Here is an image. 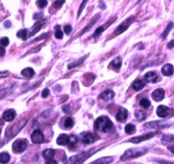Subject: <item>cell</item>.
Wrapping results in <instances>:
<instances>
[{
  "instance_id": "cell-30",
  "label": "cell",
  "mask_w": 174,
  "mask_h": 164,
  "mask_svg": "<svg viewBox=\"0 0 174 164\" xmlns=\"http://www.w3.org/2000/svg\"><path fill=\"white\" fill-rule=\"evenodd\" d=\"M55 37L57 39H61L62 38H63V33H62V31L60 30L59 26L56 27V32L55 33Z\"/></svg>"
},
{
  "instance_id": "cell-32",
  "label": "cell",
  "mask_w": 174,
  "mask_h": 164,
  "mask_svg": "<svg viewBox=\"0 0 174 164\" xmlns=\"http://www.w3.org/2000/svg\"><path fill=\"white\" fill-rule=\"evenodd\" d=\"M65 2H66V0H56V1L54 3L53 6H54L55 9H59V8H60V7L64 4Z\"/></svg>"
},
{
  "instance_id": "cell-16",
  "label": "cell",
  "mask_w": 174,
  "mask_h": 164,
  "mask_svg": "<svg viewBox=\"0 0 174 164\" xmlns=\"http://www.w3.org/2000/svg\"><path fill=\"white\" fill-rule=\"evenodd\" d=\"M121 66H122V58L121 57H116V59H114L109 66L110 68L113 67V69H116V70H119Z\"/></svg>"
},
{
  "instance_id": "cell-35",
  "label": "cell",
  "mask_w": 174,
  "mask_h": 164,
  "mask_svg": "<svg viewBox=\"0 0 174 164\" xmlns=\"http://www.w3.org/2000/svg\"><path fill=\"white\" fill-rule=\"evenodd\" d=\"M86 57L87 56H84L82 60H79V61H77V62H76V63H72V64H70L69 66H68V68L69 69H72V67H75V66H77V65H79L80 63H83V60H85L86 59Z\"/></svg>"
},
{
  "instance_id": "cell-12",
  "label": "cell",
  "mask_w": 174,
  "mask_h": 164,
  "mask_svg": "<svg viewBox=\"0 0 174 164\" xmlns=\"http://www.w3.org/2000/svg\"><path fill=\"white\" fill-rule=\"evenodd\" d=\"M161 72L164 76H171L173 73V66L171 64H166L162 68H161Z\"/></svg>"
},
{
  "instance_id": "cell-3",
  "label": "cell",
  "mask_w": 174,
  "mask_h": 164,
  "mask_svg": "<svg viewBox=\"0 0 174 164\" xmlns=\"http://www.w3.org/2000/svg\"><path fill=\"white\" fill-rule=\"evenodd\" d=\"M27 148V141L26 140H17L13 143L12 149L14 151V152L15 153H21L25 151Z\"/></svg>"
},
{
  "instance_id": "cell-2",
  "label": "cell",
  "mask_w": 174,
  "mask_h": 164,
  "mask_svg": "<svg viewBox=\"0 0 174 164\" xmlns=\"http://www.w3.org/2000/svg\"><path fill=\"white\" fill-rule=\"evenodd\" d=\"M147 152V149L145 148H136V149H129L126 151L123 156L122 157V160H127V159L133 158V157H140L142 155L145 154Z\"/></svg>"
},
{
  "instance_id": "cell-26",
  "label": "cell",
  "mask_w": 174,
  "mask_h": 164,
  "mask_svg": "<svg viewBox=\"0 0 174 164\" xmlns=\"http://www.w3.org/2000/svg\"><path fill=\"white\" fill-rule=\"evenodd\" d=\"M65 128H66L68 129H72L73 127V125H74V122H73L72 118H71V117H67V118L65 120Z\"/></svg>"
},
{
  "instance_id": "cell-38",
  "label": "cell",
  "mask_w": 174,
  "mask_h": 164,
  "mask_svg": "<svg viewBox=\"0 0 174 164\" xmlns=\"http://www.w3.org/2000/svg\"><path fill=\"white\" fill-rule=\"evenodd\" d=\"M49 90L48 89H44L42 92V97L43 98H47L49 96Z\"/></svg>"
},
{
  "instance_id": "cell-37",
  "label": "cell",
  "mask_w": 174,
  "mask_h": 164,
  "mask_svg": "<svg viewBox=\"0 0 174 164\" xmlns=\"http://www.w3.org/2000/svg\"><path fill=\"white\" fill-rule=\"evenodd\" d=\"M72 27L71 25H66V26L64 27V31H65V33L67 34V35H69V34L72 33Z\"/></svg>"
},
{
  "instance_id": "cell-40",
  "label": "cell",
  "mask_w": 174,
  "mask_h": 164,
  "mask_svg": "<svg viewBox=\"0 0 174 164\" xmlns=\"http://www.w3.org/2000/svg\"><path fill=\"white\" fill-rule=\"evenodd\" d=\"M5 54V49L2 46H0V56H4Z\"/></svg>"
},
{
  "instance_id": "cell-45",
  "label": "cell",
  "mask_w": 174,
  "mask_h": 164,
  "mask_svg": "<svg viewBox=\"0 0 174 164\" xmlns=\"http://www.w3.org/2000/svg\"><path fill=\"white\" fill-rule=\"evenodd\" d=\"M0 134H1V129H0Z\"/></svg>"
},
{
  "instance_id": "cell-43",
  "label": "cell",
  "mask_w": 174,
  "mask_h": 164,
  "mask_svg": "<svg viewBox=\"0 0 174 164\" xmlns=\"http://www.w3.org/2000/svg\"><path fill=\"white\" fill-rule=\"evenodd\" d=\"M169 151L174 154V146H171V147H169Z\"/></svg>"
},
{
  "instance_id": "cell-15",
  "label": "cell",
  "mask_w": 174,
  "mask_h": 164,
  "mask_svg": "<svg viewBox=\"0 0 174 164\" xmlns=\"http://www.w3.org/2000/svg\"><path fill=\"white\" fill-rule=\"evenodd\" d=\"M57 144L60 145V146H66L67 145L68 141H69V136L67 134H60L57 138Z\"/></svg>"
},
{
  "instance_id": "cell-18",
  "label": "cell",
  "mask_w": 174,
  "mask_h": 164,
  "mask_svg": "<svg viewBox=\"0 0 174 164\" xmlns=\"http://www.w3.org/2000/svg\"><path fill=\"white\" fill-rule=\"evenodd\" d=\"M55 151L53 150V149H47L44 151L43 152V156L46 160H51V159L54 157L55 156Z\"/></svg>"
},
{
  "instance_id": "cell-9",
  "label": "cell",
  "mask_w": 174,
  "mask_h": 164,
  "mask_svg": "<svg viewBox=\"0 0 174 164\" xmlns=\"http://www.w3.org/2000/svg\"><path fill=\"white\" fill-rule=\"evenodd\" d=\"M16 116V112L15 110L13 109H10V110H7L6 112H4V115H3V118L5 122H11L13 121L15 117Z\"/></svg>"
},
{
  "instance_id": "cell-1",
  "label": "cell",
  "mask_w": 174,
  "mask_h": 164,
  "mask_svg": "<svg viewBox=\"0 0 174 164\" xmlns=\"http://www.w3.org/2000/svg\"><path fill=\"white\" fill-rule=\"evenodd\" d=\"M112 122L105 116H101L96 119L94 123V129L102 133H107L112 129Z\"/></svg>"
},
{
  "instance_id": "cell-13",
  "label": "cell",
  "mask_w": 174,
  "mask_h": 164,
  "mask_svg": "<svg viewBox=\"0 0 174 164\" xmlns=\"http://www.w3.org/2000/svg\"><path fill=\"white\" fill-rule=\"evenodd\" d=\"M115 97V93L111 90H105L100 95V98L104 100H111L113 98Z\"/></svg>"
},
{
  "instance_id": "cell-14",
  "label": "cell",
  "mask_w": 174,
  "mask_h": 164,
  "mask_svg": "<svg viewBox=\"0 0 174 164\" xmlns=\"http://www.w3.org/2000/svg\"><path fill=\"white\" fill-rule=\"evenodd\" d=\"M83 141L84 142L86 145H91L94 142V136L91 133H86L83 136Z\"/></svg>"
},
{
  "instance_id": "cell-5",
  "label": "cell",
  "mask_w": 174,
  "mask_h": 164,
  "mask_svg": "<svg viewBox=\"0 0 174 164\" xmlns=\"http://www.w3.org/2000/svg\"><path fill=\"white\" fill-rule=\"evenodd\" d=\"M31 139L34 144H41L44 140V134L42 133V131H40L39 129H36L32 133Z\"/></svg>"
},
{
  "instance_id": "cell-33",
  "label": "cell",
  "mask_w": 174,
  "mask_h": 164,
  "mask_svg": "<svg viewBox=\"0 0 174 164\" xmlns=\"http://www.w3.org/2000/svg\"><path fill=\"white\" fill-rule=\"evenodd\" d=\"M9 44H10V40L8 38H0V44L2 46H4V47H6V46L9 45Z\"/></svg>"
},
{
  "instance_id": "cell-4",
  "label": "cell",
  "mask_w": 174,
  "mask_h": 164,
  "mask_svg": "<svg viewBox=\"0 0 174 164\" xmlns=\"http://www.w3.org/2000/svg\"><path fill=\"white\" fill-rule=\"evenodd\" d=\"M169 126H171V123H168L166 121H156V122H150L145 124V127L146 128H150V129H165L167 128Z\"/></svg>"
},
{
  "instance_id": "cell-17",
  "label": "cell",
  "mask_w": 174,
  "mask_h": 164,
  "mask_svg": "<svg viewBox=\"0 0 174 164\" xmlns=\"http://www.w3.org/2000/svg\"><path fill=\"white\" fill-rule=\"evenodd\" d=\"M145 86V83L143 80H136L134 83H133V89L135 91H140L141 89H143Z\"/></svg>"
},
{
  "instance_id": "cell-7",
  "label": "cell",
  "mask_w": 174,
  "mask_h": 164,
  "mask_svg": "<svg viewBox=\"0 0 174 164\" xmlns=\"http://www.w3.org/2000/svg\"><path fill=\"white\" fill-rule=\"evenodd\" d=\"M155 133H150V134H145V135L142 136H137V137H133L131 139L130 141L133 142V143H135V144H138V143H140L142 141H145V140H147L149 139H151L155 136Z\"/></svg>"
},
{
  "instance_id": "cell-22",
  "label": "cell",
  "mask_w": 174,
  "mask_h": 164,
  "mask_svg": "<svg viewBox=\"0 0 174 164\" xmlns=\"http://www.w3.org/2000/svg\"><path fill=\"white\" fill-rule=\"evenodd\" d=\"M135 117L138 119L139 121H144V120H145L146 119V113L145 112H143V111H138V112H136V113H135Z\"/></svg>"
},
{
  "instance_id": "cell-20",
  "label": "cell",
  "mask_w": 174,
  "mask_h": 164,
  "mask_svg": "<svg viewBox=\"0 0 174 164\" xmlns=\"http://www.w3.org/2000/svg\"><path fill=\"white\" fill-rule=\"evenodd\" d=\"M17 37L23 40H27L28 37V30L27 29H21L17 33Z\"/></svg>"
},
{
  "instance_id": "cell-41",
  "label": "cell",
  "mask_w": 174,
  "mask_h": 164,
  "mask_svg": "<svg viewBox=\"0 0 174 164\" xmlns=\"http://www.w3.org/2000/svg\"><path fill=\"white\" fill-rule=\"evenodd\" d=\"M167 47H168V49H173L174 47V40H172L170 43H169L168 44H167Z\"/></svg>"
},
{
  "instance_id": "cell-39",
  "label": "cell",
  "mask_w": 174,
  "mask_h": 164,
  "mask_svg": "<svg viewBox=\"0 0 174 164\" xmlns=\"http://www.w3.org/2000/svg\"><path fill=\"white\" fill-rule=\"evenodd\" d=\"M8 75H9V72H0V78H6V77H8Z\"/></svg>"
},
{
  "instance_id": "cell-36",
  "label": "cell",
  "mask_w": 174,
  "mask_h": 164,
  "mask_svg": "<svg viewBox=\"0 0 174 164\" xmlns=\"http://www.w3.org/2000/svg\"><path fill=\"white\" fill-rule=\"evenodd\" d=\"M88 0H83V4H81V6H80V8H79L78 15H77V16H79L81 15V13L83 12V9H84L85 5H86V4H87V2H88Z\"/></svg>"
},
{
  "instance_id": "cell-21",
  "label": "cell",
  "mask_w": 174,
  "mask_h": 164,
  "mask_svg": "<svg viewBox=\"0 0 174 164\" xmlns=\"http://www.w3.org/2000/svg\"><path fill=\"white\" fill-rule=\"evenodd\" d=\"M10 159V154L7 152L0 153V163H7Z\"/></svg>"
},
{
  "instance_id": "cell-19",
  "label": "cell",
  "mask_w": 174,
  "mask_h": 164,
  "mask_svg": "<svg viewBox=\"0 0 174 164\" xmlns=\"http://www.w3.org/2000/svg\"><path fill=\"white\" fill-rule=\"evenodd\" d=\"M21 74H22V76L26 77V78H32L35 74V72L32 68H25L24 70L21 71Z\"/></svg>"
},
{
  "instance_id": "cell-44",
  "label": "cell",
  "mask_w": 174,
  "mask_h": 164,
  "mask_svg": "<svg viewBox=\"0 0 174 164\" xmlns=\"http://www.w3.org/2000/svg\"><path fill=\"white\" fill-rule=\"evenodd\" d=\"M10 21H7V22H5L6 27H10Z\"/></svg>"
},
{
  "instance_id": "cell-27",
  "label": "cell",
  "mask_w": 174,
  "mask_h": 164,
  "mask_svg": "<svg viewBox=\"0 0 174 164\" xmlns=\"http://www.w3.org/2000/svg\"><path fill=\"white\" fill-rule=\"evenodd\" d=\"M139 105H140L143 108H145V109H147V108L149 107L150 106V101L148 100V99H145V98H144V99H142L139 102Z\"/></svg>"
},
{
  "instance_id": "cell-29",
  "label": "cell",
  "mask_w": 174,
  "mask_h": 164,
  "mask_svg": "<svg viewBox=\"0 0 174 164\" xmlns=\"http://www.w3.org/2000/svg\"><path fill=\"white\" fill-rule=\"evenodd\" d=\"M112 21H111L110 23H107L106 25H105V26H103V27H99L98 29H96L95 33H94V37H97V36H99V35L101 33H103V32H104V30H105V29L107 27L106 26H108V25H111V24L112 23Z\"/></svg>"
},
{
  "instance_id": "cell-24",
  "label": "cell",
  "mask_w": 174,
  "mask_h": 164,
  "mask_svg": "<svg viewBox=\"0 0 174 164\" xmlns=\"http://www.w3.org/2000/svg\"><path fill=\"white\" fill-rule=\"evenodd\" d=\"M77 142V137L74 135H72L69 137V141H68L67 145L69 146V147L70 148H72L76 146Z\"/></svg>"
},
{
  "instance_id": "cell-28",
  "label": "cell",
  "mask_w": 174,
  "mask_h": 164,
  "mask_svg": "<svg viewBox=\"0 0 174 164\" xmlns=\"http://www.w3.org/2000/svg\"><path fill=\"white\" fill-rule=\"evenodd\" d=\"M173 22H170L168 24V26L167 27V28H166V30L163 32L162 35H161V37H162V38H167V36L168 35L169 32L171 31V29L173 28Z\"/></svg>"
},
{
  "instance_id": "cell-10",
  "label": "cell",
  "mask_w": 174,
  "mask_h": 164,
  "mask_svg": "<svg viewBox=\"0 0 174 164\" xmlns=\"http://www.w3.org/2000/svg\"><path fill=\"white\" fill-rule=\"evenodd\" d=\"M169 113V108L166 106H159L156 110V114L159 117L165 118L167 117Z\"/></svg>"
},
{
  "instance_id": "cell-42",
  "label": "cell",
  "mask_w": 174,
  "mask_h": 164,
  "mask_svg": "<svg viewBox=\"0 0 174 164\" xmlns=\"http://www.w3.org/2000/svg\"><path fill=\"white\" fill-rule=\"evenodd\" d=\"M47 163L48 164H52V163H55V164H56L57 163L56 162H55V161H53V160H52V159H51V160H48V163Z\"/></svg>"
},
{
  "instance_id": "cell-34",
  "label": "cell",
  "mask_w": 174,
  "mask_h": 164,
  "mask_svg": "<svg viewBox=\"0 0 174 164\" xmlns=\"http://www.w3.org/2000/svg\"><path fill=\"white\" fill-rule=\"evenodd\" d=\"M173 135H164L162 139V141L164 143H167V142H173Z\"/></svg>"
},
{
  "instance_id": "cell-25",
  "label": "cell",
  "mask_w": 174,
  "mask_h": 164,
  "mask_svg": "<svg viewBox=\"0 0 174 164\" xmlns=\"http://www.w3.org/2000/svg\"><path fill=\"white\" fill-rule=\"evenodd\" d=\"M112 162V157H103V158L98 159L94 163H110Z\"/></svg>"
},
{
  "instance_id": "cell-31",
  "label": "cell",
  "mask_w": 174,
  "mask_h": 164,
  "mask_svg": "<svg viewBox=\"0 0 174 164\" xmlns=\"http://www.w3.org/2000/svg\"><path fill=\"white\" fill-rule=\"evenodd\" d=\"M48 4V1L47 0H38L37 1V5L41 9H44Z\"/></svg>"
},
{
  "instance_id": "cell-6",
  "label": "cell",
  "mask_w": 174,
  "mask_h": 164,
  "mask_svg": "<svg viewBox=\"0 0 174 164\" xmlns=\"http://www.w3.org/2000/svg\"><path fill=\"white\" fill-rule=\"evenodd\" d=\"M128 110L127 109L122 107L120 108L118 110L117 113H116V119L117 120L118 122H120V123H123L128 118Z\"/></svg>"
},
{
  "instance_id": "cell-8",
  "label": "cell",
  "mask_w": 174,
  "mask_h": 164,
  "mask_svg": "<svg viewBox=\"0 0 174 164\" xmlns=\"http://www.w3.org/2000/svg\"><path fill=\"white\" fill-rule=\"evenodd\" d=\"M165 96V91L163 89H157L152 93V99L156 101H161L164 99Z\"/></svg>"
},
{
  "instance_id": "cell-23",
  "label": "cell",
  "mask_w": 174,
  "mask_h": 164,
  "mask_svg": "<svg viewBox=\"0 0 174 164\" xmlns=\"http://www.w3.org/2000/svg\"><path fill=\"white\" fill-rule=\"evenodd\" d=\"M135 131H136V128H135L134 125L131 124V123L126 125V127H125V132H126V134H133Z\"/></svg>"
},
{
  "instance_id": "cell-11",
  "label": "cell",
  "mask_w": 174,
  "mask_h": 164,
  "mask_svg": "<svg viewBox=\"0 0 174 164\" xmlns=\"http://www.w3.org/2000/svg\"><path fill=\"white\" fill-rule=\"evenodd\" d=\"M157 74L154 72H149L145 74V79L148 82V83H154L157 81Z\"/></svg>"
}]
</instances>
